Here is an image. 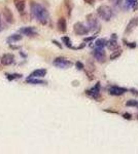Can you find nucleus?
I'll return each mask as SVG.
<instances>
[{
	"mask_svg": "<svg viewBox=\"0 0 138 154\" xmlns=\"http://www.w3.org/2000/svg\"><path fill=\"white\" fill-rule=\"evenodd\" d=\"M85 72H86V74H87V76H88V79L90 81H92V80H94L95 79V76H94V73L92 71H88V70H86L85 69Z\"/></svg>",
	"mask_w": 138,
	"mask_h": 154,
	"instance_id": "obj_27",
	"label": "nucleus"
},
{
	"mask_svg": "<svg viewBox=\"0 0 138 154\" xmlns=\"http://www.w3.org/2000/svg\"><path fill=\"white\" fill-rule=\"evenodd\" d=\"M73 32L75 33L76 35L79 36H85L88 35L90 33V29H89L88 26L81 23V22H77L73 25Z\"/></svg>",
	"mask_w": 138,
	"mask_h": 154,
	"instance_id": "obj_7",
	"label": "nucleus"
},
{
	"mask_svg": "<svg viewBox=\"0 0 138 154\" xmlns=\"http://www.w3.org/2000/svg\"><path fill=\"white\" fill-rule=\"evenodd\" d=\"M135 0H125V7L126 8H130L131 7V5H132V3L134 2Z\"/></svg>",
	"mask_w": 138,
	"mask_h": 154,
	"instance_id": "obj_30",
	"label": "nucleus"
},
{
	"mask_svg": "<svg viewBox=\"0 0 138 154\" xmlns=\"http://www.w3.org/2000/svg\"><path fill=\"white\" fill-rule=\"evenodd\" d=\"M106 43H107V40L105 38H97L96 41L94 42V46L95 47L104 48L106 46Z\"/></svg>",
	"mask_w": 138,
	"mask_h": 154,
	"instance_id": "obj_18",
	"label": "nucleus"
},
{
	"mask_svg": "<svg viewBox=\"0 0 138 154\" xmlns=\"http://www.w3.org/2000/svg\"><path fill=\"white\" fill-rule=\"evenodd\" d=\"M108 1H110V2H114V0H108Z\"/></svg>",
	"mask_w": 138,
	"mask_h": 154,
	"instance_id": "obj_38",
	"label": "nucleus"
},
{
	"mask_svg": "<svg viewBox=\"0 0 138 154\" xmlns=\"http://www.w3.org/2000/svg\"><path fill=\"white\" fill-rule=\"evenodd\" d=\"M136 107H137V109H138V105H137V106H136Z\"/></svg>",
	"mask_w": 138,
	"mask_h": 154,
	"instance_id": "obj_40",
	"label": "nucleus"
},
{
	"mask_svg": "<svg viewBox=\"0 0 138 154\" xmlns=\"http://www.w3.org/2000/svg\"><path fill=\"white\" fill-rule=\"evenodd\" d=\"M14 6L19 13H24L26 7V0H14Z\"/></svg>",
	"mask_w": 138,
	"mask_h": 154,
	"instance_id": "obj_14",
	"label": "nucleus"
},
{
	"mask_svg": "<svg viewBox=\"0 0 138 154\" xmlns=\"http://www.w3.org/2000/svg\"><path fill=\"white\" fill-rule=\"evenodd\" d=\"M131 8L133 9V10H136L138 8V0H135L133 3H132V5H131Z\"/></svg>",
	"mask_w": 138,
	"mask_h": 154,
	"instance_id": "obj_32",
	"label": "nucleus"
},
{
	"mask_svg": "<svg viewBox=\"0 0 138 154\" xmlns=\"http://www.w3.org/2000/svg\"><path fill=\"white\" fill-rule=\"evenodd\" d=\"M87 22L90 32H98L100 30V23L98 20V17L94 13H89L87 15Z\"/></svg>",
	"mask_w": 138,
	"mask_h": 154,
	"instance_id": "obj_3",
	"label": "nucleus"
},
{
	"mask_svg": "<svg viewBox=\"0 0 138 154\" xmlns=\"http://www.w3.org/2000/svg\"><path fill=\"white\" fill-rule=\"evenodd\" d=\"M137 26H138V18H132V19L129 21V23L127 24V27H126V30H125V34L131 33Z\"/></svg>",
	"mask_w": 138,
	"mask_h": 154,
	"instance_id": "obj_9",
	"label": "nucleus"
},
{
	"mask_svg": "<svg viewBox=\"0 0 138 154\" xmlns=\"http://www.w3.org/2000/svg\"><path fill=\"white\" fill-rule=\"evenodd\" d=\"M111 38H113V39H116V38H117V36H116V34H114V33H113V34H111Z\"/></svg>",
	"mask_w": 138,
	"mask_h": 154,
	"instance_id": "obj_37",
	"label": "nucleus"
},
{
	"mask_svg": "<svg viewBox=\"0 0 138 154\" xmlns=\"http://www.w3.org/2000/svg\"><path fill=\"white\" fill-rule=\"evenodd\" d=\"M89 66H90V70L92 72H94L95 71V65L92 63V60L91 61H89Z\"/></svg>",
	"mask_w": 138,
	"mask_h": 154,
	"instance_id": "obj_34",
	"label": "nucleus"
},
{
	"mask_svg": "<svg viewBox=\"0 0 138 154\" xmlns=\"http://www.w3.org/2000/svg\"><path fill=\"white\" fill-rule=\"evenodd\" d=\"M27 82L30 84H47V81L37 78H27Z\"/></svg>",
	"mask_w": 138,
	"mask_h": 154,
	"instance_id": "obj_21",
	"label": "nucleus"
},
{
	"mask_svg": "<svg viewBox=\"0 0 138 154\" xmlns=\"http://www.w3.org/2000/svg\"><path fill=\"white\" fill-rule=\"evenodd\" d=\"M64 5H65V8L67 10L68 15L70 17L71 15V12L73 10V1L72 0H64Z\"/></svg>",
	"mask_w": 138,
	"mask_h": 154,
	"instance_id": "obj_17",
	"label": "nucleus"
},
{
	"mask_svg": "<svg viewBox=\"0 0 138 154\" xmlns=\"http://www.w3.org/2000/svg\"><path fill=\"white\" fill-rule=\"evenodd\" d=\"M3 18L5 19V21H6V23H8V24H13V14L12 10L9 9V8H7V7H4L3 8Z\"/></svg>",
	"mask_w": 138,
	"mask_h": 154,
	"instance_id": "obj_12",
	"label": "nucleus"
},
{
	"mask_svg": "<svg viewBox=\"0 0 138 154\" xmlns=\"http://www.w3.org/2000/svg\"><path fill=\"white\" fill-rule=\"evenodd\" d=\"M137 120H138V115H137Z\"/></svg>",
	"mask_w": 138,
	"mask_h": 154,
	"instance_id": "obj_41",
	"label": "nucleus"
},
{
	"mask_svg": "<svg viewBox=\"0 0 138 154\" xmlns=\"http://www.w3.org/2000/svg\"><path fill=\"white\" fill-rule=\"evenodd\" d=\"M62 41H63V43L67 46V47H69V48H72V42H71V39L68 37V36H63L62 37Z\"/></svg>",
	"mask_w": 138,
	"mask_h": 154,
	"instance_id": "obj_23",
	"label": "nucleus"
},
{
	"mask_svg": "<svg viewBox=\"0 0 138 154\" xmlns=\"http://www.w3.org/2000/svg\"><path fill=\"white\" fill-rule=\"evenodd\" d=\"M96 38H97V35H92V36H90V37H86V38H84V42H86V43L92 42V41L95 40Z\"/></svg>",
	"mask_w": 138,
	"mask_h": 154,
	"instance_id": "obj_28",
	"label": "nucleus"
},
{
	"mask_svg": "<svg viewBox=\"0 0 138 154\" xmlns=\"http://www.w3.org/2000/svg\"><path fill=\"white\" fill-rule=\"evenodd\" d=\"M5 76H6V78H7L8 80L12 81V80H14V79L22 78L23 75H22V74H19V73H13V74H11V73L8 74V73H7V74H5Z\"/></svg>",
	"mask_w": 138,
	"mask_h": 154,
	"instance_id": "obj_22",
	"label": "nucleus"
},
{
	"mask_svg": "<svg viewBox=\"0 0 138 154\" xmlns=\"http://www.w3.org/2000/svg\"><path fill=\"white\" fill-rule=\"evenodd\" d=\"M138 105V101L136 100H129L126 102V106L127 107H136Z\"/></svg>",
	"mask_w": 138,
	"mask_h": 154,
	"instance_id": "obj_25",
	"label": "nucleus"
},
{
	"mask_svg": "<svg viewBox=\"0 0 138 154\" xmlns=\"http://www.w3.org/2000/svg\"><path fill=\"white\" fill-rule=\"evenodd\" d=\"M57 27H58V30H59L61 33H65V32L67 31V22H66L65 18H60V19L58 20Z\"/></svg>",
	"mask_w": 138,
	"mask_h": 154,
	"instance_id": "obj_15",
	"label": "nucleus"
},
{
	"mask_svg": "<svg viewBox=\"0 0 138 154\" xmlns=\"http://www.w3.org/2000/svg\"><path fill=\"white\" fill-rule=\"evenodd\" d=\"M20 33L26 36H34L37 35L36 29L34 27H23L20 29Z\"/></svg>",
	"mask_w": 138,
	"mask_h": 154,
	"instance_id": "obj_11",
	"label": "nucleus"
},
{
	"mask_svg": "<svg viewBox=\"0 0 138 154\" xmlns=\"http://www.w3.org/2000/svg\"><path fill=\"white\" fill-rule=\"evenodd\" d=\"M106 47L108 48L109 50H115V49H117V48H120V44H119V42H117V40L116 39H113V38H110V40H108L107 41V43H106Z\"/></svg>",
	"mask_w": 138,
	"mask_h": 154,
	"instance_id": "obj_16",
	"label": "nucleus"
},
{
	"mask_svg": "<svg viewBox=\"0 0 138 154\" xmlns=\"http://www.w3.org/2000/svg\"><path fill=\"white\" fill-rule=\"evenodd\" d=\"M128 92H129L128 88L122 87V86H119V85H110V86L107 88V93H108V95H113V97L123 95L124 94L128 93Z\"/></svg>",
	"mask_w": 138,
	"mask_h": 154,
	"instance_id": "obj_8",
	"label": "nucleus"
},
{
	"mask_svg": "<svg viewBox=\"0 0 138 154\" xmlns=\"http://www.w3.org/2000/svg\"><path fill=\"white\" fill-rule=\"evenodd\" d=\"M122 116H123V118L126 119V120H132V118H133L132 114H131V113H129V112H125Z\"/></svg>",
	"mask_w": 138,
	"mask_h": 154,
	"instance_id": "obj_29",
	"label": "nucleus"
},
{
	"mask_svg": "<svg viewBox=\"0 0 138 154\" xmlns=\"http://www.w3.org/2000/svg\"><path fill=\"white\" fill-rule=\"evenodd\" d=\"M75 67L77 70H79V71H81V70H85V65H84V63H81L80 61H77L75 63Z\"/></svg>",
	"mask_w": 138,
	"mask_h": 154,
	"instance_id": "obj_26",
	"label": "nucleus"
},
{
	"mask_svg": "<svg viewBox=\"0 0 138 154\" xmlns=\"http://www.w3.org/2000/svg\"><path fill=\"white\" fill-rule=\"evenodd\" d=\"M103 111H104V112H106V113H113V114H119V112H116V111H114V110H111V109H103Z\"/></svg>",
	"mask_w": 138,
	"mask_h": 154,
	"instance_id": "obj_33",
	"label": "nucleus"
},
{
	"mask_svg": "<svg viewBox=\"0 0 138 154\" xmlns=\"http://www.w3.org/2000/svg\"><path fill=\"white\" fill-rule=\"evenodd\" d=\"M122 54H123V50H122L121 48H117V49L113 50V54H110V56H109V60H110V61H114V60L119 59V58L122 56Z\"/></svg>",
	"mask_w": 138,
	"mask_h": 154,
	"instance_id": "obj_19",
	"label": "nucleus"
},
{
	"mask_svg": "<svg viewBox=\"0 0 138 154\" xmlns=\"http://www.w3.org/2000/svg\"><path fill=\"white\" fill-rule=\"evenodd\" d=\"M48 71L45 69H37V70H34L32 72L28 78H41V77H44L47 75Z\"/></svg>",
	"mask_w": 138,
	"mask_h": 154,
	"instance_id": "obj_13",
	"label": "nucleus"
},
{
	"mask_svg": "<svg viewBox=\"0 0 138 154\" xmlns=\"http://www.w3.org/2000/svg\"><path fill=\"white\" fill-rule=\"evenodd\" d=\"M52 42H53V43H54L55 45H57V46H58L59 48H62V45H61V44H60V43H59V42H58L57 40H53Z\"/></svg>",
	"mask_w": 138,
	"mask_h": 154,
	"instance_id": "obj_36",
	"label": "nucleus"
},
{
	"mask_svg": "<svg viewBox=\"0 0 138 154\" xmlns=\"http://www.w3.org/2000/svg\"><path fill=\"white\" fill-rule=\"evenodd\" d=\"M30 7H31L32 15L37 20L40 24H48V22L50 20V14H49V12L47 10L45 7H43L41 4L36 3V2H31Z\"/></svg>",
	"mask_w": 138,
	"mask_h": 154,
	"instance_id": "obj_1",
	"label": "nucleus"
},
{
	"mask_svg": "<svg viewBox=\"0 0 138 154\" xmlns=\"http://www.w3.org/2000/svg\"><path fill=\"white\" fill-rule=\"evenodd\" d=\"M129 92H130L132 95H135V97H138V89H136V88L131 87V88H129Z\"/></svg>",
	"mask_w": 138,
	"mask_h": 154,
	"instance_id": "obj_31",
	"label": "nucleus"
},
{
	"mask_svg": "<svg viewBox=\"0 0 138 154\" xmlns=\"http://www.w3.org/2000/svg\"><path fill=\"white\" fill-rule=\"evenodd\" d=\"M123 42H124V44H125L126 46L129 48H135L137 46V44H136L135 42H129V41H127L126 39H123Z\"/></svg>",
	"mask_w": 138,
	"mask_h": 154,
	"instance_id": "obj_24",
	"label": "nucleus"
},
{
	"mask_svg": "<svg viewBox=\"0 0 138 154\" xmlns=\"http://www.w3.org/2000/svg\"><path fill=\"white\" fill-rule=\"evenodd\" d=\"M100 92H101V83L100 81H97V83L92 88L85 91V94L87 95H89V97H91L94 100H100L101 99Z\"/></svg>",
	"mask_w": 138,
	"mask_h": 154,
	"instance_id": "obj_5",
	"label": "nucleus"
},
{
	"mask_svg": "<svg viewBox=\"0 0 138 154\" xmlns=\"http://www.w3.org/2000/svg\"><path fill=\"white\" fill-rule=\"evenodd\" d=\"M92 56L98 63H101V64L105 63V61H106V52H105L104 48L94 47L93 51H92Z\"/></svg>",
	"mask_w": 138,
	"mask_h": 154,
	"instance_id": "obj_6",
	"label": "nucleus"
},
{
	"mask_svg": "<svg viewBox=\"0 0 138 154\" xmlns=\"http://www.w3.org/2000/svg\"><path fill=\"white\" fill-rule=\"evenodd\" d=\"M22 38L23 37L20 34H13V35H11L7 38V42H17V41L22 40Z\"/></svg>",
	"mask_w": 138,
	"mask_h": 154,
	"instance_id": "obj_20",
	"label": "nucleus"
},
{
	"mask_svg": "<svg viewBox=\"0 0 138 154\" xmlns=\"http://www.w3.org/2000/svg\"><path fill=\"white\" fill-rule=\"evenodd\" d=\"M0 62L4 66H9V65H12L13 62H14V56L12 55V54H5V55H3L1 57Z\"/></svg>",
	"mask_w": 138,
	"mask_h": 154,
	"instance_id": "obj_10",
	"label": "nucleus"
},
{
	"mask_svg": "<svg viewBox=\"0 0 138 154\" xmlns=\"http://www.w3.org/2000/svg\"><path fill=\"white\" fill-rule=\"evenodd\" d=\"M53 65L60 69H68L73 65V63L70 60L66 59L64 57H58L53 61Z\"/></svg>",
	"mask_w": 138,
	"mask_h": 154,
	"instance_id": "obj_4",
	"label": "nucleus"
},
{
	"mask_svg": "<svg viewBox=\"0 0 138 154\" xmlns=\"http://www.w3.org/2000/svg\"><path fill=\"white\" fill-rule=\"evenodd\" d=\"M97 15L101 20H103L105 22H109L114 17V12L108 5H100L97 8Z\"/></svg>",
	"mask_w": 138,
	"mask_h": 154,
	"instance_id": "obj_2",
	"label": "nucleus"
},
{
	"mask_svg": "<svg viewBox=\"0 0 138 154\" xmlns=\"http://www.w3.org/2000/svg\"><path fill=\"white\" fill-rule=\"evenodd\" d=\"M87 4H90V5H94L95 4V0H84Z\"/></svg>",
	"mask_w": 138,
	"mask_h": 154,
	"instance_id": "obj_35",
	"label": "nucleus"
},
{
	"mask_svg": "<svg viewBox=\"0 0 138 154\" xmlns=\"http://www.w3.org/2000/svg\"><path fill=\"white\" fill-rule=\"evenodd\" d=\"M0 26H1V22H0Z\"/></svg>",
	"mask_w": 138,
	"mask_h": 154,
	"instance_id": "obj_39",
	"label": "nucleus"
}]
</instances>
